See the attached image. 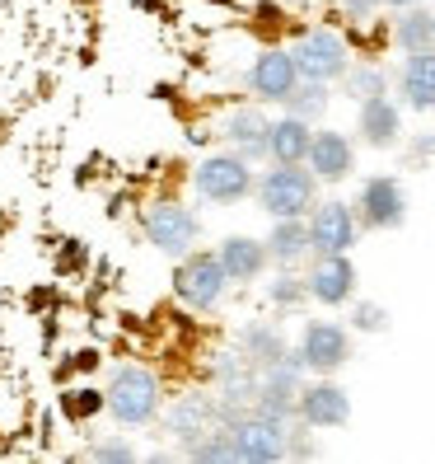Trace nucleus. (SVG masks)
Returning <instances> with one entry per match:
<instances>
[{
  "label": "nucleus",
  "instance_id": "f257e3e1",
  "mask_svg": "<svg viewBox=\"0 0 435 464\" xmlns=\"http://www.w3.org/2000/svg\"><path fill=\"white\" fill-rule=\"evenodd\" d=\"M103 408L113 413L122 427H146L159 418L165 408V394H159V375L146 366H118L108 375V390H103Z\"/></svg>",
  "mask_w": 435,
  "mask_h": 464
},
{
  "label": "nucleus",
  "instance_id": "f03ea898",
  "mask_svg": "<svg viewBox=\"0 0 435 464\" xmlns=\"http://www.w3.org/2000/svg\"><path fill=\"white\" fill-rule=\"evenodd\" d=\"M314 198H318V179H314V169H300V165H277L258 183V202L271 221H281V216H309Z\"/></svg>",
  "mask_w": 435,
  "mask_h": 464
},
{
  "label": "nucleus",
  "instance_id": "7ed1b4c3",
  "mask_svg": "<svg viewBox=\"0 0 435 464\" xmlns=\"http://www.w3.org/2000/svg\"><path fill=\"white\" fill-rule=\"evenodd\" d=\"M230 286V272L221 267V254H183L178 258V272H174V295L183 300V305L193 310H211L215 300L225 295Z\"/></svg>",
  "mask_w": 435,
  "mask_h": 464
},
{
  "label": "nucleus",
  "instance_id": "20e7f679",
  "mask_svg": "<svg viewBox=\"0 0 435 464\" xmlns=\"http://www.w3.org/2000/svg\"><path fill=\"white\" fill-rule=\"evenodd\" d=\"M197 198L202 202H215V207H230V202H243L253 193V169H249V160L243 155H206L197 174Z\"/></svg>",
  "mask_w": 435,
  "mask_h": 464
},
{
  "label": "nucleus",
  "instance_id": "39448f33",
  "mask_svg": "<svg viewBox=\"0 0 435 464\" xmlns=\"http://www.w3.org/2000/svg\"><path fill=\"white\" fill-rule=\"evenodd\" d=\"M146 235L159 254H169V258H183V254H193V244L202 235V221L187 207L178 202H155L146 211Z\"/></svg>",
  "mask_w": 435,
  "mask_h": 464
},
{
  "label": "nucleus",
  "instance_id": "423d86ee",
  "mask_svg": "<svg viewBox=\"0 0 435 464\" xmlns=\"http://www.w3.org/2000/svg\"><path fill=\"white\" fill-rule=\"evenodd\" d=\"M290 57H295V71H300V80H342L346 75V66H351V57H346V43L337 38V34H328V29H314V34H305L300 43L290 47Z\"/></svg>",
  "mask_w": 435,
  "mask_h": 464
},
{
  "label": "nucleus",
  "instance_id": "0eeeda50",
  "mask_svg": "<svg viewBox=\"0 0 435 464\" xmlns=\"http://www.w3.org/2000/svg\"><path fill=\"white\" fill-rule=\"evenodd\" d=\"M230 446H234V459H249V464H271L286 455V418H243L230 427Z\"/></svg>",
  "mask_w": 435,
  "mask_h": 464
},
{
  "label": "nucleus",
  "instance_id": "6e6552de",
  "mask_svg": "<svg viewBox=\"0 0 435 464\" xmlns=\"http://www.w3.org/2000/svg\"><path fill=\"white\" fill-rule=\"evenodd\" d=\"M361 226L370 230H398L407 221V193L393 174H374L361 183Z\"/></svg>",
  "mask_w": 435,
  "mask_h": 464
},
{
  "label": "nucleus",
  "instance_id": "1a4fd4ad",
  "mask_svg": "<svg viewBox=\"0 0 435 464\" xmlns=\"http://www.w3.org/2000/svg\"><path fill=\"white\" fill-rule=\"evenodd\" d=\"M351 357V334L333 319H314L305 324V338H300V362L318 375H333L337 366H346Z\"/></svg>",
  "mask_w": 435,
  "mask_h": 464
},
{
  "label": "nucleus",
  "instance_id": "9d476101",
  "mask_svg": "<svg viewBox=\"0 0 435 464\" xmlns=\"http://www.w3.org/2000/svg\"><path fill=\"white\" fill-rule=\"evenodd\" d=\"M356 244V211L346 202H314L309 211V249L314 254H351Z\"/></svg>",
  "mask_w": 435,
  "mask_h": 464
},
{
  "label": "nucleus",
  "instance_id": "9b49d317",
  "mask_svg": "<svg viewBox=\"0 0 435 464\" xmlns=\"http://www.w3.org/2000/svg\"><path fill=\"white\" fill-rule=\"evenodd\" d=\"M305 291L318 300V305H346V300L356 295V267H351L346 254H318Z\"/></svg>",
  "mask_w": 435,
  "mask_h": 464
},
{
  "label": "nucleus",
  "instance_id": "f8f14e48",
  "mask_svg": "<svg viewBox=\"0 0 435 464\" xmlns=\"http://www.w3.org/2000/svg\"><path fill=\"white\" fill-rule=\"evenodd\" d=\"M295 85H300V71H295V57L281 52V47H267L249 71V90L258 99H271V103H281Z\"/></svg>",
  "mask_w": 435,
  "mask_h": 464
},
{
  "label": "nucleus",
  "instance_id": "ddd939ff",
  "mask_svg": "<svg viewBox=\"0 0 435 464\" xmlns=\"http://www.w3.org/2000/svg\"><path fill=\"white\" fill-rule=\"evenodd\" d=\"M295 413H300L309 427H346L351 399H346L342 385H333V380H318V385L300 390V399H295Z\"/></svg>",
  "mask_w": 435,
  "mask_h": 464
},
{
  "label": "nucleus",
  "instance_id": "4468645a",
  "mask_svg": "<svg viewBox=\"0 0 435 464\" xmlns=\"http://www.w3.org/2000/svg\"><path fill=\"white\" fill-rule=\"evenodd\" d=\"M305 165H309L314 179H323V183H342L351 169H356V150H351V141H346L342 131H314Z\"/></svg>",
  "mask_w": 435,
  "mask_h": 464
},
{
  "label": "nucleus",
  "instance_id": "2eb2a0df",
  "mask_svg": "<svg viewBox=\"0 0 435 464\" xmlns=\"http://www.w3.org/2000/svg\"><path fill=\"white\" fill-rule=\"evenodd\" d=\"M361 141L374 146V150H389L398 146V136H402V113H398V103L384 99V94H374V99H361Z\"/></svg>",
  "mask_w": 435,
  "mask_h": 464
},
{
  "label": "nucleus",
  "instance_id": "dca6fc26",
  "mask_svg": "<svg viewBox=\"0 0 435 464\" xmlns=\"http://www.w3.org/2000/svg\"><path fill=\"white\" fill-rule=\"evenodd\" d=\"M398 85H402L407 108H417V113H435V47H426V52H407Z\"/></svg>",
  "mask_w": 435,
  "mask_h": 464
},
{
  "label": "nucleus",
  "instance_id": "f3484780",
  "mask_svg": "<svg viewBox=\"0 0 435 464\" xmlns=\"http://www.w3.org/2000/svg\"><path fill=\"white\" fill-rule=\"evenodd\" d=\"M309 141H314L309 122L295 118V113H286L281 122H271V131H267V155L277 160V165H305Z\"/></svg>",
  "mask_w": 435,
  "mask_h": 464
},
{
  "label": "nucleus",
  "instance_id": "a211bd4d",
  "mask_svg": "<svg viewBox=\"0 0 435 464\" xmlns=\"http://www.w3.org/2000/svg\"><path fill=\"white\" fill-rule=\"evenodd\" d=\"M221 267L230 272V282H253L267 267V244L249 239V235H230L221 239Z\"/></svg>",
  "mask_w": 435,
  "mask_h": 464
},
{
  "label": "nucleus",
  "instance_id": "6ab92c4d",
  "mask_svg": "<svg viewBox=\"0 0 435 464\" xmlns=\"http://www.w3.org/2000/svg\"><path fill=\"white\" fill-rule=\"evenodd\" d=\"M267 131H271V122L258 113V108H239V113L225 118V136L243 155H267Z\"/></svg>",
  "mask_w": 435,
  "mask_h": 464
},
{
  "label": "nucleus",
  "instance_id": "aec40b11",
  "mask_svg": "<svg viewBox=\"0 0 435 464\" xmlns=\"http://www.w3.org/2000/svg\"><path fill=\"white\" fill-rule=\"evenodd\" d=\"M300 254H309V226L300 221V216H281V221L271 226L267 258H277V263H295Z\"/></svg>",
  "mask_w": 435,
  "mask_h": 464
},
{
  "label": "nucleus",
  "instance_id": "412c9836",
  "mask_svg": "<svg viewBox=\"0 0 435 464\" xmlns=\"http://www.w3.org/2000/svg\"><path fill=\"white\" fill-rule=\"evenodd\" d=\"M281 357H286V343H281L277 329H267V324H253V329L243 334V362H249V366L267 371V366H277Z\"/></svg>",
  "mask_w": 435,
  "mask_h": 464
},
{
  "label": "nucleus",
  "instance_id": "4be33fe9",
  "mask_svg": "<svg viewBox=\"0 0 435 464\" xmlns=\"http://www.w3.org/2000/svg\"><path fill=\"white\" fill-rule=\"evenodd\" d=\"M398 43H402V52H426V47H435V14L421 10V5H407L402 19H398Z\"/></svg>",
  "mask_w": 435,
  "mask_h": 464
},
{
  "label": "nucleus",
  "instance_id": "5701e85b",
  "mask_svg": "<svg viewBox=\"0 0 435 464\" xmlns=\"http://www.w3.org/2000/svg\"><path fill=\"white\" fill-rule=\"evenodd\" d=\"M286 108L295 118H305V122H314L323 108H328V85H323V80H305V85H295L286 99H281Z\"/></svg>",
  "mask_w": 435,
  "mask_h": 464
},
{
  "label": "nucleus",
  "instance_id": "b1692460",
  "mask_svg": "<svg viewBox=\"0 0 435 464\" xmlns=\"http://www.w3.org/2000/svg\"><path fill=\"white\" fill-rule=\"evenodd\" d=\"M206 418H211V403L206 399H187L178 413H174V431L187 436V441H193V436H206V427H202Z\"/></svg>",
  "mask_w": 435,
  "mask_h": 464
},
{
  "label": "nucleus",
  "instance_id": "393cba45",
  "mask_svg": "<svg viewBox=\"0 0 435 464\" xmlns=\"http://www.w3.org/2000/svg\"><path fill=\"white\" fill-rule=\"evenodd\" d=\"M346 94L351 99H374V94H384V71H351L346 66Z\"/></svg>",
  "mask_w": 435,
  "mask_h": 464
},
{
  "label": "nucleus",
  "instance_id": "a878e982",
  "mask_svg": "<svg viewBox=\"0 0 435 464\" xmlns=\"http://www.w3.org/2000/svg\"><path fill=\"white\" fill-rule=\"evenodd\" d=\"M193 459H234L230 431H211L206 441H197V446H193Z\"/></svg>",
  "mask_w": 435,
  "mask_h": 464
},
{
  "label": "nucleus",
  "instance_id": "bb28decb",
  "mask_svg": "<svg viewBox=\"0 0 435 464\" xmlns=\"http://www.w3.org/2000/svg\"><path fill=\"white\" fill-rule=\"evenodd\" d=\"M99 408H103L99 390H80V399H66V413H75V418H90V413H99Z\"/></svg>",
  "mask_w": 435,
  "mask_h": 464
},
{
  "label": "nucleus",
  "instance_id": "cd10ccee",
  "mask_svg": "<svg viewBox=\"0 0 435 464\" xmlns=\"http://www.w3.org/2000/svg\"><path fill=\"white\" fill-rule=\"evenodd\" d=\"M356 329L379 334V329H389V314L379 310V305H356Z\"/></svg>",
  "mask_w": 435,
  "mask_h": 464
},
{
  "label": "nucleus",
  "instance_id": "c85d7f7f",
  "mask_svg": "<svg viewBox=\"0 0 435 464\" xmlns=\"http://www.w3.org/2000/svg\"><path fill=\"white\" fill-rule=\"evenodd\" d=\"M300 282H295V277H281L277 286H271V300H277V305H290V300H300Z\"/></svg>",
  "mask_w": 435,
  "mask_h": 464
},
{
  "label": "nucleus",
  "instance_id": "c756f323",
  "mask_svg": "<svg viewBox=\"0 0 435 464\" xmlns=\"http://www.w3.org/2000/svg\"><path fill=\"white\" fill-rule=\"evenodd\" d=\"M94 459H136V450L127 441H103V446H94Z\"/></svg>",
  "mask_w": 435,
  "mask_h": 464
},
{
  "label": "nucleus",
  "instance_id": "7c9ffc66",
  "mask_svg": "<svg viewBox=\"0 0 435 464\" xmlns=\"http://www.w3.org/2000/svg\"><path fill=\"white\" fill-rule=\"evenodd\" d=\"M379 5H398V10H407V5H417V0H379Z\"/></svg>",
  "mask_w": 435,
  "mask_h": 464
}]
</instances>
